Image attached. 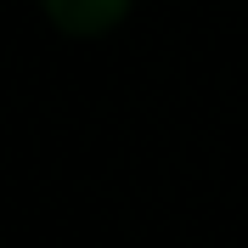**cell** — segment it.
<instances>
[{"instance_id": "1", "label": "cell", "mask_w": 248, "mask_h": 248, "mask_svg": "<svg viewBox=\"0 0 248 248\" xmlns=\"http://www.w3.org/2000/svg\"><path fill=\"white\" fill-rule=\"evenodd\" d=\"M46 12L68 34H102L130 12V0H46Z\"/></svg>"}]
</instances>
